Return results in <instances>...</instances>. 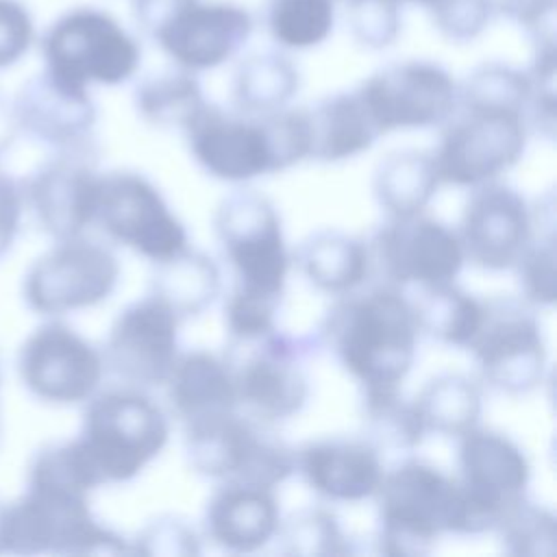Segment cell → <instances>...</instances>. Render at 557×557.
Returning a JSON list of instances; mask_svg holds the SVG:
<instances>
[{
	"mask_svg": "<svg viewBox=\"0 0 557 557\" xmlns=\"http://www.w3.org/2000/svg\"><path fill=\"white\" fill-rule=\"evenodd\" d=\"M555 235L531 237L527 248L516 261V272L522 289V300L537 307H548L557 296V268H555Z\"/></svg>",
	"mask_w": 557,
	"mask_h": 557,
	"instance_id": "ab89813d",
	"label": "cell"
},
{
	"mask_svg": "<svg viewBox=\"0 0 557 557\" xmlns=\"http://www.w3.org/2000/svg\"><path fill=\"white\" fill-rule=\"evenodd\" d=\"M335 24V0H268L270 37L289 50L315 48L329 39Z\"/></svg>",
	"mask_w": 557,
	"mask_h": 557,
	"instance_id": "e575fe53",
	"label": "cell"
},
{
	"mask_svg": "<svg viewBox=\"0 0 557 557\" xmlns=\"http://www.w3.org/2000/svg\"><path fill=\"white\" fill-rule=\"evenodd\" d=\"M298 67L281 52H259L244 59L233 76V102L244 115L283 109L298 91Z\"/></svg>",
	"mask_w": 557,
	"mask_h": 557,
	"instance_id": "4dcf8cb0",
	"label": "cell"
},
{
	"mask_svg": "<svg viewBox=\"0 0 557 557\" xmlns=\"http://www.w3.org/2000/svg\"><path fill=\"white\" fill-rule=\"evenodd\" d=\"M494 531L500 533L505 553L516 557H553L557 550L553 511L527 500V496L503 513Z\"/></svg>",
	"mask_w": 557,
	"mask_h": 557,
	"instance_id": "74e56055",
	"label": "cell"
},
{
	"mask_svg": "<svg viewBox=\"0 0 557 557\" xmlns=\"http://www.w3.org/2000/svg\"><path fill=\"white\" fill-rule=\"evenodd\" d=\"M379 135L442 126L457 113L459 85L433 61L389 63L355 89Z\"/></svg>",
	"mask_w": 557,
	"mask_h": 557,
	"instance_id": "5bb4252c",
	"label": "cell"
},
{
	"mask_svg": "<svg viewBox=\"0 0 557 557\" xmlns=\"http://www.w3.org/2000/svg\"><path fill=\"white\" fill-rule=\"evenodd\" d=\"M531 94L529 72L492 61L474 67L466 83L459 85L457 107L498 109L524 115L531 104Z\"/></svg>",
	"mask_w": 557,
	"mask_h": 557,
	"instance_id": "d590c367",
	"label": "cell"
},
{
	"mask_svg": "<svg viewBox=\"0 0 557 557\" xmlns=\"http://www.w3.org/2000/svg\"><path fill=\"white\" fill-rule=\"evenodd\" d=\"M555 0H490L494 15L524 26L533 39L555 37Z\"/></svg>",
	"mask_w": 557,
	"mask_h": 557,
	"instance_id": "f6af8a7d",
	"label": "cell"
},
{
	"mask_svg": "<svg viewBox=\"0 0 557 557\" xmlns=\"http://www.w3.org/2000/svg\"><path fill=\"white\" fill-rule=\"evenodd\" d=\"M296 265L315 289L344 296L368 278L370 252L368 244L352 235L318 231L298 246Z\"/></svg>",
	"mask_w": 557,
	"mask_h": 557,
	"instance_id": "4316f807",
	"label": "cell"
},
{
	"mask_svg": "<svg viewBox=\"0 0 557 557\" xmlns=\"http://www.w3.org/2000/svg\"><path fill=\"white\" fill-rule=\"evenodd\" d=\"M35 22L22 0H0V70L15 65L33 46Z\"/></svg>",
	"mask_w": 557,
	"mask_h": 557,
	"instance_id": "ee69618b",
	"label": "cell"
},
{
	"mask_svg": "<svg viewBox=\"0 0 557 557\" xmlns=\"http://www.w3.org/2000/svg\"><path fill=\"white\" fill-rule=\"evenodd\" d=\"M457 109L461 113L442 124L433 154L440 183L476 187L518 163L527 148L524 115L476 107Z\"/></svg>",
	"mask_w": 557,
	"mask_h": 557,
	"instance_id": "30bf717a",
	"label": "cell"
},
{
	"mask_svg": "<svg viewBox=\"0 0 557 557\" xmlns=\"http://www.w3.org/2000/svg\"><path fill=\"white\" fill-rule=\"evenodd\" d=\"M213 231L235 270L237 287L281 300L289 255L281 215L272 200L257 189H235L220 200L213 213Z\"/></svg>",
	"mask_w": 557,
	"mask_h": 557,
	"instance_id": "ba28073f",
	"label": "cell"
},
{
	"mask_svg": "<svg viewBox=\"0 0 557 557\" xmlns=\"http://www.w3.org/2000/svg\"><path fill=\"white\" fill-rule=\"evenodd\" d=\"M96 181L89 150L59 152L20 183L24 209L57 242L76 237L91 224Z\"/></svg>",
	"mask_w": 557,
	"mask_h": 557,
	"instance_id": "44dd1931",
	"label": "cell"
},
{
	"mask_svg": "<svg viewBox=\"0 0 557 557\" xmlns=\"http://www.w3.org/2000/svg\"><path fill=\"white\" fill-rule=\"evenodd\" d=\"M181 322L154 294L128 305L109 331L102 352L104 366L128 385H165L178 357Z\"/></svg>",
	"mask_w": 557,
	"mask_h": 557,
	"instance_id": "e0dca14e",
	"label": "cell"
},
{
	"mask_svg": "<svg viewBox=\"0 0 557 557\" xmlns=\"http://www.w3.org/2000/svg\"><path fill=\"white\" fill-rule=\"evenodd\" d=\"M46 72L89 89V85H122L139 67V41L104 9L74 7L59 15L41 37Z\"/></svg>",
	"mask_w": 557,
	"mask_h": 557,
	"instance_id": "8992f818",
	"label": "cell"
},
{
	"mask_svg": "<svg viewBox=\"0 0 557 557\" xmlns=\"http://www.w3.org/2000/svg\"><path fill=\"white\" fill-rule=\"evenodd\" d=\"M296 472L326 500L357 503L374 496L381 479V453L366 437H324L296 450Z\"/></svg>",
	"mask_w": 557,
	"mask_h": 557,
	"instance_id": "603a6c76",
	"label": "cell"
},
{
	"mask_svg": "<svg viewBox=\"0 0 557 557\" xmlns=\"http://www.w3.org/2000/svg\"><path fill=\"white\" fill-rule=\"evenodd\" d=\"M131 548L148 557H194L200 553V540L187 522L174 516H161L139 531Z\"/></svg>",
	"mask_w": 557,
	"mask_h": 557,
	"instance_id": "7bdbcfd3",
	"label": "cell"
},
{
	"mask_svg": "<svg viewBox=\"0 0 557 557\" xmlns=\"http://www.w3.org/2000/svg\"><path fill=\"white\" fill-rule=\"evenodd\" d=\"M309 159L335 163L366 152L381 135L357 91H342L307 109Z\"/></svg>",
	"mask_w": 557,
	"mask_h": 557,
	"instance_id": "484cf974",
	"label": "cell"
},
{
	"mask_svg": "<svg viewBox=\"0 0 557 557\" xmlns=\"http://www.w3.org/2000/svg\"><path fill=\"white\" fill-rule=\"evenodd\" d=\"M185 455L194 472L224 483L274 490L296 472V450L272 424L237 409L187 422Z\"/></svg>",
	"mask_w": 557,
	"mask_h": 557,
	"instance_id": "5b68a950",
	"label": "cell"
},
{
	"mask_svg": "<svg viewBox=\"0 0 557 557\" xmlns=\"http://www.w3.org/2000/svg\"><path fill=\"white\" fill-rule=\"evenodd\" d=\"M91 224L152 263L187 248L183 222L170 211L159 189L137 172L98 174Z\"/></svg>",
	"mask_w": 557,
	"mask_h": 557,
	"instance_id": "9c48e42d",
	"label": "cell"
},
{
	"mask_svg": "<svg viewBox=\"0 0 557 557\" xmlns=\"http://www.w3.org/2000/svg\"><path fill=\"white\" fill-rule=\"evenodd\" d=\"M274 537H278L281 553L294 557H339L352 553L335 513L322 507L292 513L278 524Z\"/></svg>",
	"mask_w": 557,
	"mask_h": 557,
	"instance_id": "8d00e7d4",
	"label": "cell"
},
{
	"mask_svg": "<svg viewBox=\"0 0 557 557\" xmlns=\"http://www.w3.org/2000/svg\"><path fill=\"white\" fill-rule=\"evenodd\" d=\"M313 344L309 337H292L276 329L250 342H228L224 359L233 372L237 407L272 426L298 413L309 396L302 363Z\"/></svg>",
	"mask_w": 557,
	"mask_h": 557,
	"instance_id": "52a82bcc",
	"label": "cell"
},
{
	"mask_svg": "<svg viewBox=\"0 0 557 557\" xmlns=\"http://www.w3.org/2000/svg\"><path fill=\"white\" fill-rule=\"evenodd\" d=\"M17 135V122L13 113V104L0 94V154L13 144Z\"/></svg>",
	"mask_w": 557,
	"mask_h": 557,
	"instance_id": "c3c4849f",
	"label": "cell"
},
{
	"mask_svg": "<svg viewBox=\"0 0 557 557\" xmlns=\"http://www.w3.org/2000/svg\"><path fill=\"white\" fill-rule=\"evenodd\" d=\"M17 372L39 400L76 405L89 400L104 374V359L85 337L63 322L35 329L20 348Z\"/></svg>",
	"mask_w": 557,
	"mask_h": 557,
	"instance_id": "2e32d148",
	"label": "cell"
},
{
	"mask_svg": "<svg viewBox=\"0 0 557 557\" xmlns=\"http://www.w3.org/2000/svg\"><path fill=\"white\" fill-rule=\"evenodd\" d=\"M281 524L278 500L270 487L224 483L207 503L205 533L231 553L263 548Z\"/></svg>",
	"mask_w": 557,
	"mask_h": 557,
	"instance_id": "cb8c5ba5",
	"label": "cell"
},
{
	"mask_svg": "<svg viewBox=\"0 0 557 557\" xmlns=\"http://www.w3.org/2000/svg\"><path fill=\"white\" fill-rule=\"evenodd\" d=\"M379 503V548L389 557H420L442 533L468 535L466 503L457 476L422 459H405L383 472Z\"/></svg>",
	"mask_w": 557,
	"mask_h": 557,
	"instance_id": "7a4b0ae2",
	"label": "cell"
},
{
	"mask_svg": "<svg viewBox=\"0 0 557 557\" xmlns=\"http://www.w3.org/2000/svg\"><path fill=\"white\" fill-rule=\"evenodd\" d=\"M361 420L366 440L387 450H413L424 440V426L413 400H405L400 387L361 389Z\"/></svg>",
	"mask_w": 557,
	"mask_h": 557,
	"instance_id": "836d02e7",
	"label": "cell"
},
{
	"mask_svg": "<svg viewBox=\"0 0 557 557\" xmlns=\"http://www.w3.org/2000/svg\"><path fill=\"white\" fill-rule=\"evenodd\" d=\"M252 15L235 2L187 0L152 41L187 72L213 70L233 59L252 33Z\"/></svg>",
	"mask_w": 557,
	"mask_h": 557,
	"instance_id": "d6986e66",
	"label": "cell"
},
{
	"mask_svg": "<svg viewBox=\"0 0 557 557\" xmlns=\"http://www.w3.org/2000/svg\"><path fill=\"white\" fill-rule=\"evenodd\" d=\"M457 466L468 535L494 531L503 513L527 496L531 479L529 459L500 431L476 424L459 435Z\"/></svg>",
	"mask_w": 557,
	"mask_h": 557,
	"instance_id": "8fae6325",
	"label": "cell"
},
{
	"mask_svg": "<svg viewBox=\"0 0 557 557\" xmlns=\"http://www.w3.org/2000/svg\"><path fill=\"white\" fill-rule=\"evenodd\" d=\"M11 104L17 131L28 137L57 148V152L91 148L96 104L89 89L72 87L44 70L20 87Z\"/></svg>",
	"mask_w": 557,
	"mask_h": 557,
	"instance_id": "7402d4cb",
	"label": "cell"
},
{
	"mask_svg": "<svg viewBox=\"0 0 557 557\" xmlns=\"http://www.w3.org/2000/svg\"><path fill=\"white\" fill-rule=\"evenodd\" d=\"M409 302L420 333L457 348L470 346L485 313V300L470 296L453 281L420 287Z\"/></svg>",
	"mask_w": 557,
	"mask_h": 557,
	"instance_id": "f546056e",
	"label": "cell"
},
{
	"mask_svg": "<svg viewBox=\"0 0 557 557\" xmlns=\"http://www.w3.org/2000/svg\"><path fill=\"white\" fill-rule=\"evenodd\" d=\"M457 235L472 265L507 270L533 237V213L513 187L496 181L481 183L463 207Z\"/></svg>",
	"mask_w": 557,
	"mask_h": 557,
	"instance_id": "ffe728a7",
	"label": "cell"
},
{
	"mask_svg": "<svg viewBox=\"0 0 557 557\" xmlns=\"http://www.w3.org/2000/svg\"><path fill=\"white\" fill-rule=\"evenodd\" d=\"M413 405L426 433L459 437L479 424L483 396L470 376L446 372L426 381Z\"/></svg>",
	"mask_w": 557,
	"mask_h": 557,
	"instance_id": "1f68e13d",
	"label": "cell"
},
{
	"mask_svg": "<svg viewBox=\"0 0 557 557\" xmlns=\"http://www.w3.org/2000/svg\"><path fill=\"white\" fill-rule=\"evenodd\" d=\"M165 385L172 413L183 424L237 409L231 366L209 350L178 355Z\"/></svg>",
	"mask_w": 557,
	"mask_h": 557,
	"instance_id": "d4e9b609",
	"label": "cell"
},
{
	"mask_svg": "<svg viewBox=\"0 0 557 557\" xmlns=\"http://www.w3.org/2000/svg\"><path fill=\"white\" fill-rule=\"evenodd\" d=\"M440 176L433 154L396 150L385 154L372 176V191L389 218H409L424 211L435 196Z\"/></svg>",
	"mask_w": 557,
	"mask_h": 557,
	"instance_id": "83f0119b",
	"label": "cell"
},
{
	"mask_svg": "<svg viewBox=\"0 0 557 557\" xmlns=\"http://www.w3.org/2000/svg\"><path fill=\"white\" fill-rule=\"evenodd\" d=\"M418 322L400 287L376 285L339 296L322 320L318 342L333 350L361 389L400 387L418 350Z\"/></svg>",
	"mask_w": 557,
	"mask_h": 557,
	"instance_id": "6da1fadb",
	"label": "cell"
},
{
	"mask_svg": "<svg viewBox=\"0 0 557 557\" xmlns=\"http://www.w3.org/2000/svg\"><path fill=\"white\" fill-rule=\"evenodd\" d=\"M187 0H131V13L144 37L152 39L154 33L172 17V13Z\"/></svg>",
	"mask_w": 557,
	"mask_h": 557,
	"instance_id": "7dc6e473",
	"label": "cell"
},
{
	"mask_svg": "<svg viewBox=\"0 0 557 557\" xmlns=\"http://www.w3.org/2000/svg\"><path fill=\"white\" fill-rule=\"evenodd\" d=\"M352 39L370 50L392 46L400 33L403 0H342Z\"/></svg>",
	"mask_w": 557,
	"mask_h": 557,
	"instance_id": "f35d334b",
	"label": "cell"
},
{
	"mask_svg": "<svg viewBox=\"0 0 557 557\" xmlns=\"http://www.w3.org/2000/svg\"><path fill=\"white\" fill-rule=\"evenodd\" d=\"M24 213L20 181L0 170V259L11 250Z\"/></svg>",
	"mask_w": 557,
	"mask_h": 557,
	"instance_id": "bcb514c9",
	"label": "cell"
},
{
	"mask_svg": "<svg viewBox=\"0 0 557 557\" xmlns=\"http://www.w3.org/2000/svg\"><path fill=\"white\" fill-rule=\"evenodd\" d=\"M429 9L435 28L453 44L476 39L494 15L490 0H433Z\"/></svg>",
	"mask_w": 557,
	"mask_h": 557,
	"instance_id": "b9f144b4",
	"label": "cell"
},
{
	"mask_svg": "<svg viewBox=\"0 0 557 557\" xmlns=\"http://www.w3.org/2000/svg\"><path fill=\"white\" fill-rule=\"evenodd\" d=\"M120 278L115 255L81 235L59 239L26 272L22 294L30 311L63 315L107 300Z\"/></svg>",
	"mask_w": 557,
	"mask_h": 557,
	"instance_id": "4fadbf2b",
	"label": "cell"
},
{
	"mask_svg": "<svg viewBox=\"0 0 557 557\" xmlns=\"http://www.w3.org/2000/svg\"><path fill=\"white\" fill-rule=\"evenodd\" d=\"M170 424L161 407L139 389H107L83 413L74 440L98 483H124L137 476L165 448Z\"/></svg>",
	"mask_w": 557,
	"mask_h": 557,
	"instance_id": "277c9868",
	"label": "cell"
},
{
	"mask_svg": "<svg viewBox=\"0 0 557 557\" xmlns=\"http://www.w3.org/2000/svg\"><path fill=\"white\" fill-rule=\"evenodd\" d=\"M150 294L161 298L181 320L200 315L220 294V270L207 255L183 248L154 263Z\"/></svg>",
	"mask_w": 557,
	"mask_h": 557,
	"instance_id": "f1b7e54d",
	"label": "cell"
},
{
	"mask_svg": "<svg viewBox=\"0 0 557 557\" xmlns=\"http://www.w3.org/2000/svg\"><path fill=\"white\" fill-rule=\"evenodd\" d=\"M2 553L122 555L133 548L124 537L96 522L87 492L28 479L26 492L4 505Z\"/></svg>",
	"mask_w": 557,
	"mask_h": 557,
	"instance_id": "3957f363",
	"label": "cell"
},
{
	"mask_svg": "<svg viewBox=\"0 0 557 557\" xmlns=\"http://www.w3.org/2000/svg\"><path fill=\"white\" fill-rule=\"evenodd\" d=\"M278 298L263 296L244 287L233 289L224 305V324L231 342H250L268 335L276 329L274 315L278 309Z\"/></svg>",
	"mask_w": 557,
	"mask_h": 557,
	"instance_id": "60d3db41",
	"label": "cell"
},
{
	"mask_svg": "<svg viewBox=\"0 0 557 557\" xmlns=\"http://www.w3.org/2000/svg\"><path fill=\"white\" fill-rule=\"evenodd\" d=\"M468 348L483 381L494 389L520 396L544 381L548 350L527 300H485L483 322Z\"/></svg>",
	"mask_w": 557,
	"mask_h": 557,
	"instance_id": "7c38bea8",
	"label": "cell"
},
{
	"mask_svg": "<svg viewBox=\"0 0 557 557\" xmlns=\"http://www.w3.org/2000/svg\"><path fill=\"white\" fill-rule=\"evenodd\" d=\"M370 272L385 285H440L459 274L466 257L457 231L422 213L389 218L370 239Z\"/></svg>",
	"mask_w": 557,
	"mask_h": 557,
	"instance_id": "9a60e30c",
	"label": "cell"
},
{
	"mask_svg": "<svg viewBox=\"0 0 557 557\" xmlns=\"http://www.w3.org/2000/svg\"><path fill=\"white\" fill-rule=\"evenodd\" d=\"M403 2H413V4H426L429 7L433 0H403Z\"/></svg>",
	"mask_w": 557,
	"mask_h": 557,
	"instance_id": "f907efd6",
	"label": "cell"
},
{
	"mask_svg": "<svg viewBox=\"0 0 557 557\" xmlns=\"http://www.w3.org/2000/svg\"><path fill=\"white\" fill-rule=\"evenodd\" d=\"M185 135L196 163L220 181L246 183L281 172L265 115H233L205 104Z\"/></svg>",
	"mask_w": 557,
	"mask_h": 557,
	"instance_id": "ac0fdd59",
	"label": "cell"
},
{
	"mask_svg": "<svg viewBox=\"0 0 557 557\" xmlns=\"http://www.w3.org/2000/svg\"><path fill=\"white\" fill-rule=\"evenodd\" d=\"M205 96L194 72L176 65L146 76L135 89V109L144 122L157 128H181L189 124L205 109Z\"/></svg>",
	"mask_w": 557,
	"mask_h": 557,
	"instance_id": "d6a6232c",
	"label": "cell"
},
{
	"mask_svg": "<svg viewBox=\"0 0 557 557\" xmlns=\"http://www.w3.org/2000/svg\"><path fill=\"white\" fill-rule=\"evenodd\" d=\"M4 505L7 503H0V553H2V516H4Z\"/></svg>",
	"mask_w": 557,
	"mask_h": 557,
	"instance_id": "681fc988",
	"label": "cell"
}]
</instances>
